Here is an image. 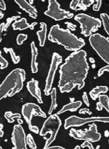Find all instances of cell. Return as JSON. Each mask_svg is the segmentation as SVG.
<instances>
[{"instance_id":"cell-1","label":"cell","mask_w":109,"mask_h":149,"mask_svg":"<svg viewBox=\"0 0 109 149\" xmlns=\"http://www.w3.org/2000/svg\"><path fill=\"white\" fill-rule=\"evenodd\" d=\"M86 56L84 50L74 52L60 66L58 87L61 93H69L76 86L78 90L83 87L89 70Z\"/></svg>"},{"instance_id":"cell-2","label":"cell","mask_w":109,"mask_h":149,"mask_svg":"<svg viewBox=\"0 0 109 149\" xmlns=\"http://www.w3.org/2000/svg\"><path fill=\"white\" fill-rule=\"evenodd\" d=\"M48 40L63 45L69 51H78L85 44L84 40L78 38L68 30L61 29L58 24L53 26L48 34Z\"/></svg>"},{"instance_id":"cell-3","label":"cell","mask_w":109,"mask_h":149,"mask_svg":"<svg viewBox=\"0 0 109 149\" xmlns=\"http://www.w3.org/2000/svg\"><path fill=\"white\" fill-rule=\"evenodd\" d=\"M25 79L26 73L22 69L17 68L10 72L0 84V100L19 93L23 87Z\"/></svg>"},{"instance_id":"cell-4","label":"cell","mask_w":109,"mask_h":149,"mask_svg":"<svg viewBox=\"0 0 109 149\" xmlns=\"http://www.w3.org/2000/svg\"><path fill=\"white\" fill-rule=\"evenodd\" d=\"M61 125V121L57 114L50 115L46 119L39 133L41 136H45L48 133L50 134L49 137L46 139L43 149L49 147L50 144L54 141Z\"/></svg>"},{"instance_id":"cell-5","label":"cell","mask_w":109,"mask_h":149,"mask_svg":"<svg viewBox=\"0 0 109 149\" xmlns=\"http://www.w3.org/2000/svg\"><path fill=\"white\" fill-rule=\"evenodd\" d=\"M89 41L99 56L109 65V40L99 33H95L90 36Z\"/></svg>"},{"instance_id":"cell-6","label":"cell","mask_w":109,"mask_h":149,"mask_svg":"<svg viewBox=\"0 0 109 149\" xmlns=\"http://www.w3.org/2000/svg\"><path fill=\"white\" fill-rule=\"evenodd\" d=\"M74 19L80 24L81 34L85 37L90 36L101 26V21L96 17L90 16L85 13L76 15Z\"/></svg>"},{"instance_id":"cell-7","label":"cell","mask_w":109,"mask_h":149,"mask_svg":"<svg viewBox=\"0 0 109 149\" xmlns=\"http://www.w3.org/2000/svg\"><path fill=\"white\" fill-rule=\"evenodd\" d=\"M69 134L75 139L88 141L90 142L97 141L101 138V134L97 132V126L95 123L89 125V129L85 131L71 129L70 130Z\"/></svg>"},{"instance_id":"cell-8","label":"cell","mask_w":109,"mask_h":149,"mask_svg":"<svg viewBox=\"0 0 109 149\" xmlns=\"http://www.w3.org/2000/svg\"><path fill=\"white\" fill-rule=\"evenodd\" d=\"M44 14L57 21L66 18L71 19L73 17V13L61 9L60 4L56 0L48 1V10L44 12Z\"/></svg>"},{"instance_id":"cell-9","label":"cell","mask_w":109,"mask_h":149,"mask_svg":"<svg viewBox=\"0 0 109 149\" xmlns=\"http://www.w3.org/2000/svg\"><path fill=\"white\" fill-rule=\"evenodd\" d=\"M94 122L109 123V116H92L83 118L77 116L75 115H72L67 118L65 120L64 126L65 129H67L71 127H78L87 123Z\"/></svg>"},{"instance_id":"cell-10","label":"cell","mask_w":109,"mask_h":149,"mask_svg":"<svg viewBox=\"0 0 109 149\" xmlns=\"http://www.w3.org/2000/svg\"><path fill=\"white\" fill-rule=\"evenodd\" d=\"M62 62L61 56L57 53L54 52L52 55L51 64L50 65L49 70L48 73V76L46 80L45 87L44 88V93L46 95H48L50 94L52 84L54 80V74L59 65Z\"/></svg>"},{"instance_id":"cell-11","label":"cell","mask_w":109,"mask_h":149,"mask_svg":"<svg viewBox=\"0 0 109 149\" xmlns=\"http://www.w3.org/2000/svg\"><path fill=\"white\" fill-rule=\"evenodd\" d=\"M21 112L25 120L28 125L29 129H30L33 126L31 123L33 115L38 116L42 118H46V116L45 113L38 105L31 102L24 104L22 107Z\"/></svg>"},{"instance_id":"cell-12","label":"cell","mask_w":109,"mask_h":149,"mask_svg":"<svg viewBox=\"0 0 109 149\" xmlns=\"http://www.w3.org/2000/svg\"><path fill=\"white\" fill-rule=\"evenodd\" d=\"M12 141L14 145L13 149H27L26 134L20 124L15 125L13 127Z\"/></svg>"},{"instance_id":"cell-13","label":"cell","mask_w":109,"mask_h":149,"mask_svg":"<svg viewBox=\"0 0 109 149\" xmlns=\"http://www.w3.org/2000/svg\"><path fill=\"white\" fill-rule=\"evenodd\" d=\"M27 88L30 94L35 98L39 103H43L41 97V92L38 87V81L37 80L32 79L28 81L27 83Z\"/></svg>"},{"instance_id":"cell-14","label":"cell","mask_w":109,"mask_h":149,"mask_svg":"<svg viewBox=\"0 0 109 149\" xmlns=\"http://www.w3.org/2000/svg\"><path fill=\"white\" fill-rule=\"evenodd\" d=\"M15 2L20 6V8L28 13L30 17L33 19H36L37 17L38 13L36 8L27 1L24 0H16Z\"/></svg>"},{"instance_id":"cell-15","label":"cell","mask_w":109,"mask_h":149,"mask_svg":"<svg viewBox=\"0 0 109 149\" xmlns=\"http://www.w3.org/2000/svg\"><path fill=\"white\" fill-rule=\"evenodd\" d=\"M31 70L32 73H35L38 72V63L37 62V58L38 55V49L36 47L35 43L32 41L31 43Z\"/></svg>"},{"instance_id":"cell-16","label":"cell","mask_w":109,"mask_h":149,"mask_svg":"<svg viewBox=\"0 0 109 149\" xmlns=\"http://www.w3.org/2000/svg\"><path fill=\"white\" fill-rule=\"evenodd\" d=\"M35 24H37L36 22H34V23H32L31 24H29L27 23L26 18L23 17V18L20 19V20L14 22L13 23L12 26H13V30H24V29H26L28 28H30V29L33 30Z\"/></svg>"},{"instance_id":"cell-17","label":"cell","mask_w":109,"mask_h":149,"mask_svg":"<svg viewBox=\"0 0 109 149\" xmlns=\"http://www.w3.org/2000/svg\"><path fill=\"white\" fill-rule=\"evenodd\" d=\"M82 105V102L81 101H72L71 102L65 105H64L62 108L57 113V114H61L64 112L67 111H70L71 112L76 111Z\"/></svg>"},{"instance_id":"cell-18","label":"cell","mask_w":109,"mask_h":149,"mask_svg":"<svg viewBox=\"0 0 109 149\" xmlns=\"http://www.w3.org/2000/svg\"><path fill=\"white\" fill-rule=\"evenodd\" d=\"M40 26H41V30L37 32V34L38 37L39 46L43 47L45 45V41H46L47 26L45 23L41 22L40 23Z\"/></svg>"},{"instance_id":"cell-19","label":"cell","mask_w":109,"mask_h":149,"mask_svg":"<svg viewBox=\"0 0 109 149\" xmlns=\"http://www.w3.org/2000/svg\"><path fill=\"white\" fill-rule=\"evenodd\" d=\"M108 91V87L107 86H97L93 88L89 93V95L92 100H95L101 93H106Z\"/></svg>"},{"instance_id":"cell-20","label":"cell","mask_w":109,"mask_h":149,"mask_svg":"<svg viewBox=\"0 0 109 149\" xmlns=\"http://www.w3.org/2000/svg\"><path fill=\"white\" fill-rule=\"evenodd\" d=\"M19 17H20V16H12L11 17H9L6 19V23H2L0 24V42L2 40L3 33L7 30V29L8 28V27L13 21L16 20V19Z\"/></svg>"},{"instance_id":"cell-21","label":"cell","mask_w":109,"mask_h":149,"mask_svg":"<svg viewBox=\"0 0 109 149\" xmlns=\"http://www.w3.org/2000/svg\"><path fill=\"white\" fill-rule=\"evenodd\" d=\"M50 96H51V104L48 111V114L51 115L53 111L56 109L57 106L56 102V88H53L50 91Z\"/></svg>"},{"instance_id":"cell-22","label":"cell","mask_w":109,"mask_h":149,"mask_svg":"<svg viewBox=\"0 0 109 149\" xmlns=\"http://www.w3.org/2000/svg\"><path fill=\"white\" fill-rule=\"evenodd\" d=\"M99 102L109 113V98L107 95L103 94L99 96Z\"/></svg>"},{"instance_id":"cell-23","label":"cell","mask_w":109,"mask_h":149,"mask_svg":"<svg viewBox=\"0 0 109 149\" xmlns=\"http://www.w3.org/2000/svg\"><path fill=\"white\" fill-rule=\"evenodd\" d=\"M100 17L104 30L109 36V16L106 13H103L100 15Z\"/></svg>"},{"instance_id":"cell-24","label":"cell","mask_w":109,"mask_h":149,"mask_svg":"<svg viewBox=\"0 0 109 149\" xmlns=\"http://www.w3.org/2000/svg\"><path fill=\"white\" fill-rule=\"evenodd\" d=\"M5 117L7 119L9 123H12L14 121L15 118H20L21 117L20 114L15 113H13L11 111H7L5 113Z\"/></svg>"},{"instance_id":"cell-25","label":"cell","mask_w":109,"mask_h":149,"mask_svg":"<svg viewBox=\"0 0 109 149\" xmlns=\"http://www.w3.org/2000/svg\"><path fill=\"white\" fill-rule=\"evenodd\" d=\"M5 50V51L6 52H9L10 54V55L11 56V58H12V60L13 61V62L15 64L19 62L20 61V56H17L15 54L14 52L13 51V49L11 48H5L3 49Z\"/></svg>"},{"instance_id":"cell-26","label":"cell","mask_w":109,"mask_h":149,"mask_svg":"<svg viewBox=\"0 0 109 149\" xmlns=\"http://www.w3.org/2000/svg\"><path fill=\"white\" fill-rule=\"evenodd\" d=\"M94 2L93 0H82L80 1V3L79 4V8L78 10H86V9L90 6Z\"/></svg>"},{"instance_id":"cell-27","label":"cell","mask_w":109,"mask_h":149,"mask_svg":"<svg viewBox=\"0 0 109 149\" xmlns=\"http://www.w3.org/2000/svg\"><path fill=\"white\" fill-rule=\"evenodd\" d=\"M26 143L31 149H36L37 146L34 140L33 137L31 134H28L26 137Z\"/></svg>"},{"instance_id":"cell-28","label":"cell","mask_w":109,"mask_h":149,"mask_svg":"<svg viewBox=\"0 0 109 149\" xmlns=\"http://www.w3.org/2000/svg\"><path fill=\"white\" fill-rule=\"evenodd\" d=\"M27 35L24 34H19L16 38V42L18 45H21L23 43V42L27 40Z\"/></svg>"},{"instance_id":"cell-29","label":"cell","mask_w":109,"mask_h":149,"mask_svg":"<svg viewBox=\"0 0 109 149\" xmlns=\"http://www.w3.org/2000/svg\"><path fill=\"white\" fill-rule=\"evenodd\" d=\"M8 65V62L1 55V52L0 51V68L1 69H3L6 68Z\"/></svg>"},{"instance_id":"cell-30","label":"cell","mask_w":109,"mask_h":149,"mask_svg":"<svg viewBox=\"0 0 109 149\" xmlns=\"http://www.w3.org/2000/svg\"><path fill=\"white\" fill-rule=\"evenodd\" d=\"M80 3V1L79 0H73L70 2V7L72 10H77V7H78L79 4Z\"/></svg>"},{"instance_id":"cell-31","label":"cell","mask_w":109,"mask_h":149,"mask_svg":"<svg viewBox=\"0 0 109 149\" xmlns=\"http://www.w3.org/2000/svg\"><path fill=\"white\" fill-rule=\"evenodd\" d=\"M104 72H109V65H106L101 68H100L98 71V76H101Z\"/></svg>"},{"instance_id":"cell-32","label":"cell","mask_w":109,"mask_h":149,"mask_svg":"<svg viewBox=\"0 0 109 149\" xmlns=\"http://www.w3.org/2000/svg\"><path fill=\"white\" fill-rule=\"evenodd\" d=\"M81 147L82 148L84 147H88V149H95L93 145L92 144L91 142L88 141H85L81 145Z\"/></svg>"},{"instance_id":"cell-33","label":"cell","mask_w":109,"mask_h":149,"mask_svg":"<svg viewBox=\"0 0 109 149\" xmlns=\"http://www.w3.org/2000/svg\"><path fill=\"white\" fill-rule=\"evenodd\" d=\"M101 5V1L98 0L96 1V3L93 5V9L95 11H99Z\"/></svg>"},{"instance_id":"cell-34","label":"cell","mask_w":109,"mask_h":149,"mask_svg":"<svg viewBox=\"0 0 109 149\" xmlns=\"http://www.w3.org/2000/svg\"><path fill=\"white\" fill-rule=\"evenodd\" d=\"M0 9H2V10L6 9V5H5V2L2 0H0ZM3 17V14L2 13V12L0 11V19H1Z\"/></svg>"},{"instance_id":"cell-35","label":"cell","mask_w":109,"mask_h":149,"mask_svg":"<svg viewBox=\"0 0 109 149\" xmlns=\"http://www.w3.org/2000/svg\"><path fill=\"white\" fill-rule=\"evenodd\" d=\"M82 100L83 102L86 104V105H87V107L89 106V100L88 98V95L86 92H84L83 95H82Z\"/></svg>"},{"instance_id":"cell-36","label":"cell","mask_w":109,"mask_h":149,"mask_svg":"<svg viewBox=\"0 0 109 149\" xmlns=\"http://www.w3.org/2000/svg\"><path fill=\"white\" fill-rule=\"evenodd\" d=\"M79 113L80 114H88V115H91L92 112L88 108H82L79 110Z\"/></svg>"},{"instance_id":"cell-37","label":"cell","mask_w":109,"mask_h":149,"mask_svg":"<svg viewBox=\"0 0 109 149\" xmlns=\"http://www.w3.org/2000/svg\"><path fill=\"white\" fill-rule=\"evenodd\" d=\"M46 149H65L64 147L59 146H49Z\"/></svg>"},{"instance_id":"cell-38","label":"cell","mask_w":109,"mask_h":149,"mask_svg":"<svg viewBox=\"0 0 109 149\" xmlns=\"http://www.w3.org/2000/svg\"><path fill=\"white\" fill-rule=\"evenodd\" d=\"M96 109L98 111H101L102 109H103V107H102V105L100 104V103L99 102L96 103Z\"/></svg>"},{"instance_id":"cell-39","label":"cell","mask_w":109,"mask_h":149,"mask_svg":"<svg viewBox=\"0 0 109 149\" xmlns=\"http://www.w3.org/2000/svg\"><path fill=\"white\" fill-rule=\"evenodd\" d=\"M3 129V125L0 123V137H2L3 135V132L2 130Z\"/></svg>"},{"instance_id":"cell-40","label":"cell","mask_w":109,"mask_h":149,"mask_svg":"<svg viewBox=\"0 0 109 149\" xmlns=\"http://www.w3.org/2000/svg\"><path fill=\"white\" fill-rule=\"evenodd\" d=\"M74 149H81V147H80V146H76L75 147Z\"/></svg>"},{"instance_id":"cell-41","label":"cell","mask_w":109,"mask_h":149,"mask_svg":"<svg viewBox=\"0 0 109 149\" xmlns=\"http://www.w3.org/2000/svg\"><path fill=\"white\" fill-rule=\"evenodd\" d=\"M99 148H100V146H99V145H98V146L96 147V149H99Z\"/></svg>"},{"instance_id":"cell-42","label":"cell","mask_w":109,"mask_h":149,"mask_svg":"<svg viewBox=\"0 0 109 149\" xmlns=\"http://www.w3.org/2000/svg\"><path fill=\"white\" fill-rule=\"evenodd\" d=\"M0 149H2V148L1 147V146H0Z\"/></svg>"},{"instance_id":"cell-43","label":"cell","mask_w":109,"mask_h":149,"mask_svg":"<svg viewBox=\"0 0 109 149\" xmlns=\"http://www.w3.org/2000/svg\"><path fill=\"white\" fill-rule=\"evenodd\" d=\"M108 143H109V139H108Z\"/></svg>"}]
</instances>
